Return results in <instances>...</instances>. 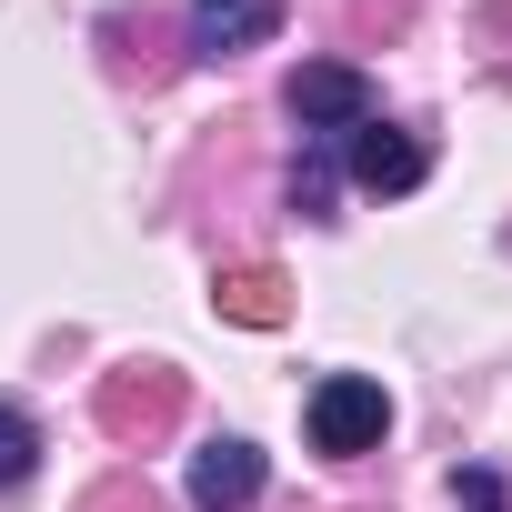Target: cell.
I'll list each match as a JSON object with an SVG mask.
<instances>
[{
	"mask_svg": "<svg viewBox=\"0 0 512 512\" xmlns=\"http://www.w3.org/2000/svg\"><path fill=\"white\" fill-rule=\"evenodd\" d=\"M302 432H312V452L352 462V452H372V442L392 432V392H382L372 372H322L312 402H302Z\"/></svg>",
	"mask_w": 512,
	"mask_h": 512,
	"instance_id": "obj_1",
	"label": "cell"
},
{
	"mask_svg": "<svg viewBox=\"0 0 512 512\" xmlns=\"http://www.w3.org/2000/svg\"><path fill=\"white\" fill-rule=\"evenodd\" d=\"M282 101H292V121H302L312 141H342V131H362V121H372V81H362L352 61H302Z\"/></svg>",
	"mask_w": 512,
	"mask_h": 512,
	"instance_id": "obj_2",
	"label": "cell"
},
{
	"mask_svg": "<svg viewBox=\"0 0 512 512\" xmlns=\"http://www.w3.org/2000/svg\"><path fill=\"white\" fill-rule=\"evenodd\" d=\"M342 161H352V181H362V191H382V201H402V191H422V181H432V151H422L412 131H392L382 111H372L362 131H342Z\"/></svg>",
	"mask_w": 512,
	"mask_h": 512,
	"instance_id": "obj_3",
	"label": "cell"
},
{
	"mask_svg": "<svg viewBox=\"0 0 512 512\" xmlns=\"http://www.w3.org/2000/svg\"><path fill=\"white\" fill-rule=\"evenodd\" d=\"M272 31H282V0H191V61L262 51Z\"/></svg>",
	"mask_w": 512,
	"mask_h": 512,
	"instance_id": "obj_4",
	"label": "cell"
},
{
	"mask_svg": "<svg viewBox=\"0 0 512 512\" xmlns=\"http://www.w3.org/2000/svg\"><path fill=\"white\" fill-rule=\"evenodd\" d=\"M262 482H272V462L251 452V442H201V452H191V502H201V512L262 502Z\"/></svg>",
	"mask_w": 512,
	"mask_h": 512,
	"instance_id": "obj_5",
	"label": "cell"
},
{
	"mask_svg": "<svg viewBox=\"0 0 512 512\" xmlns=\"http://www.w3.org/2000/svg\"><path fill=\"white\" fill-rule=\"evenodd\" d=\"M31 472H41V422L21 402H0V492H21Z\"/></svg>",
	"mask_w": 512,
	"mask_h": 512,
	"instance_id": "obj_6",
	"label": "cell"
},
{
	"mask_svg": "<svg viewBox=\"0 0 512 512\" xmlns=\"http://www.w3.org/2000/svg\"><path fill=\"white\" fill-rule=\"evenodd\" d=\"M332 161H342V141H312L302 171H292V201H302L312 221H332Z\"/></svg>",
	"mask_w": 512,
	"mask_h": 512,
	"instance_id": "obj_7",
	"label": "cell"
},
{
	"mask_svg": "<svg viewBox=\"0 0 512 512\" xmlns=\"http://www.w3.org/2000/svg\"><path fill=\"white\" fill-rule=\"evenodd\" d=\"M221 302H231V312H241V322H272V282H262V272H241V282H231V292H221Z\"/></svg>",
	"mask_w": 512,
	"mask_h": 512,
	"instance_id": "obj_8",
	"label": "cell"
},
{
	"mask_svg": "<svg viewBox=\"0 0 512 512\" xmlns=\"http://www.w3.org/2000/svg\"><path fill=\"white\" fill-rule=\"evenodd\" d=\"M452 502H462V512H502V482H492V472H452Z\"/></svg>",
	"mask_w": 512,
	"mask_h": 512,
	"instance_id": "obj_9",
	"label": "cell"
}]
</instances>
